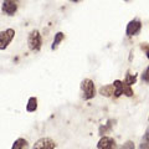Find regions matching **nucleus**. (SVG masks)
<instances>
[{"label":"nucleus","instance_id":"nucleus-1","mask_svg":"<svg viewBox=\"0 0 149 149\" xmlns=\"http://www.w3.org/2000/svg\"><path fill=\"white\" fill-rule=\"evenodd\" d=\"M27 47L32 52H39L42 47V36L37 29H34L27 35Z\"/></svg>","mask_w":149,"mask_h":149},{"label":"nucleus","instance_id":"nucleus-2","mask_svg":"<svg viewBox=\"0 0 149 149\" xmlns=\"http://www.w3.org/2000/svg\"><path fill=\"white\" fill-rule=\"evenodd\" d=\"M81 92H82V98L85 101H90L95 98L96 96V85L91 78H85L81 81Z\"/></svg>","mask_w":149,"mask_h":149},{"label":"nucleus","instance_id":"nucleus-3","mask_svg":"<svg viewBox=\"0 0 149 149\" xmlns=\"http://www.w3.org/2000/svg\"><path fill=\"white\" fill-rule=\"evenodd\" d=\"M14 39H15V30L11 27L0 31V51L6 50Z\"/></svg>","mask_w":149,"mask_h":149},{"label":"nucleus","instance_id":"nucleus-4","mask_svg":"<svg viewBox=\"0 0 149 149\" xmlns=\"http://www.w3.org/2000/svg\"><path fill=\"white\" fill-rule=\"evenodd\" d=\"M142 27H143L142 21L139 20V19H133V20H130L127 24V26H125V35L128 37L138 36L142 31Z\"/></svg>","mask_w":149,"mask_h":149},{"label":"nucleus","instance_id":"nucleus-5","mask_svg":"<svg viewBox=\"0 0 149 149\" xmlns=\"http://www.w3.org/2000/svg\"><path fill=\"white\" fill-rule=\"evenodd\" d=\"M20 0H3L1 11L8 16H14L19 10Z\"/></svg>","mask_w":149,"mask_h":149},{"label":"nucleus","instance_id":"nucleus-6","mask_svg":"<svg viewBox=\"0 0 149 149\" xmlns=\"http://www.w3.org/2000/svg\"><path fill=\"white\" fill-rule=\"evenodd\" d=\"M56 142L50 137H42L37 139L35 144L32 146V149H55L56 148Z\"/></svg>","mask_w":149,"mask_h":149},{"label":"nucleus","instance_id":"nucleus-7","mask_svg":"<svg viewBox=\"0 0 149 149\" xmlns=\"http://www.w3.org/2000/svg\"><path fill=\"white\" fill-rule=\"evenodd\" d=\"M97 149H118V148H117V143H116L114 138L103 136L100 138L98 143H97Z\"/></svg>","mask_w":149,"mask_h":149},{"label":"nucleus","instance_id":"nucleus-8","mask_svg":"<svg viewBox=\"0 0 149 149\" xmlns=\"http://www.w3.org/2000/svg\"><path fill=\"white\" fill-rule=\"evenodd\" d=\"M112 85H113V90H114V93H113L114 98H119L120 96H123V92H124V83H123V81L114 80Z\"/></svg>","mask_w":149,"mask_h":149},{"label":"nucleus","instance_id":"nucleus-9","mask_svg":"<svg viewBox=\"0 0 149 149\" xmlns=\"http://www.w3.org/2000/svg\"><path fill=\"white\" fill-rule=\"evenodd\" d=\"M63 40H65V34H63V32H62V31L56 32L54 40H52V45H51V50H52V51L57 50L58 46L61 45V42H62Z\"/></svg>","mask_w":149,"mask_h":149},{"label":"nucleus","instance_id":"nucleus-10","mask_svg":"<svg viewBox=\"0 0 149 149\" xmlns=\"http://www.w3.org/2000/svg\"><path fill=\"white\" fill-rule=\"evenodd\" d=\"M113 123H116L114 119H108V122H107L104 125H101L100 129H98L100 136L103 137V136H106V134H108V132H111L112 128H113V125H114Z\"/></svg>","mask_w":149,"mask_h":149},{"label":"nucleus","instance_id":"nucleus-11","mask_svg":"<svg viewBox=\"0 0 149 149\" xmlns=\"http://www.w3.org/2000/svg\"><path fill=\"white\" fill-rule=\"evenodd\" d=\"M10 149H29V142L25 138H17L13 143Z\"/></svg>","mask_w":149,"mask_h":149},{"label":"nucleus","instance_id":"nucleus-12","mask_svg":"<svg viewBox=\"0 0 149 149\" xmlns=\"http://www.w3.org/2000/svg\"><path fill=\"white\" fill-rule=\"evenodd\" d=\"M39 101H37L36 97H30L29 101H27V104H26V111L29 113H34V112L37 111V107H39Z\"/></svg>","mask_w":149,"mask_h":149},{"label":"nucleus","instance_id":"nucleus-13","mask_svg":"<svg viewBox=\"0 0 149 149\" xmlns=\"http://www.w3.org/2000/svg\"><path fill=\"white\" fill-rule=\"evenodd\" d=\"M113 93H114V90H113V85H104L100 88V95L103 96V97H113Z\"/></svg>","mask_w":149,"mask_h":149},{"label":"nucleus","instance_id":"nucleus-14","mask_svg":"<svg viewBox=\"0 0 149 149\" xmlns=\"http://www.w3.org/2000/svg\"><path fill=\"white\" fill-rule=\"evenodd\" d=\"M123 82H124V85H127V86H133L134 83L137 82V74L136 73H132L130 71H127Z\"/></svg>","mask_w":149,"mask_h":149},{"label":"nucleus","instance_id":"nucleus-15","mask_svg":"<svg viewBox=\"0 0 149 149\" xmlns=\"http://www.w3.org/2000/svg\"><path fill=\"white\" fill-rule=\"evenodd\" d=\"M139 149H149V128H147L146 133H144L141 144H139Z\"/></svg>","mask_w":149,"mask_h":149},{"label":"nucleus","instance_id":"nucleus-16","mask_svg":"<svg viewBox=\"0 0 149 149\" xmlns=\"http://www.w3.org/2000/svg\"><path fill=\"white\" fill-rule=\"evenodd\" d=\"M118 149H136V144H134L133 141H127V142H124Z\"/></svg>","mask_w":149,"mask_h":149},{"label":"nucleus","instance_id":"nucleus-17","mask_svg":"<svg viewBox=\"0 0 149 149\" xmlns=\"http://www.w3.org/2000/svg\"><path fill=\"white\" fill-rule=\"evenodd\" d=\"M123 83H124V82H123ZM123 96H125V97H133V96H134V91H133L132 86H127V85H124V92H123Z\"/></svg>","mask_w":149,"mask_h":149},{"label":"nucleus","instance_id":"nucleus-18","mask_svg":"<svg viewBox=\"0 0 149 149\" xmlns=\"http://www.w3.org/2000/svg\"><path fill=\"white\" fill-rule=\"evenodd\" d=\"M142 81L149 85V66H148L146 70H144L143 73H142Z\"/></svg>","mask_w":149,"mask_h":149},{"label":"nucleus","instance_id":"nucleus-19","mask_svg":"<svg viewBox=\"0 0 149 149\" xmlns=\"http://www.w3.org/2000/svg\"><path fill=\"white\" fill-rule=\"evenodd\" d=\"M146 56H147V58L149 60V46H148V47H146Z\"/></svg>","mask_w":149,"mask_h":149},{"label":"nucleus","instance_id":"nucleus-20","mask_svg":"<svg viewBox=\"0 0 149 149\" xmlns=\"http://www.w3.org/2000/svg\"><path fill=\"white\" fill-rule=\"evenodd\" d=\"M68 1H71V3H80V1H82V0H68Z\"/></svg>","mask_w":149,"mask_h":149},{"label":"nucleus","instance_id":"nucleus-21","mask_svg":"<svg viewBox=\"0 0 149 149\" xmlns=\"http://www.w3.org/2000/svg\"><path fill=\"white\" fill-rule=\"evenodd\" d=\"M148 122H149V116H148Z\"/></svg>","mask_w":149,"mask_h":149},{"label":"nucleus","instance_id":"nucleus-22","mask_svg":"<svg viewBox=\"0 0 149 149\" xmlns=\"http://www.w3.org/2000/svg\"><path fill=\"white\" fill-rule=\"evenodd\" d=\"M124 1H128V0H124Z\"/></svg>","mask_w":149,"mask_h":149}]
</instances>
